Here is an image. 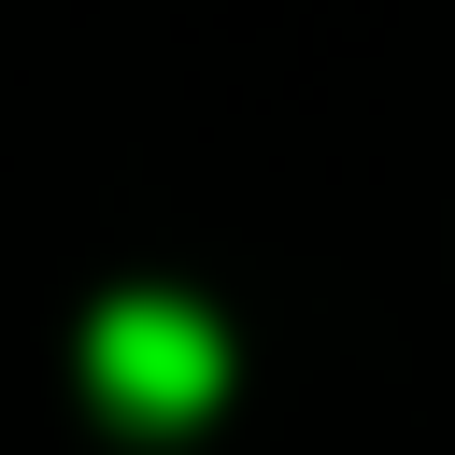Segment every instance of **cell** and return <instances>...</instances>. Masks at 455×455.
I'll use <instances>...</instances> for the list:
<instances>
[{
    "instance_id": "6da1fadb",
    "label": "cell",
    "mask_w": 455,
    "mask_h": 455,
    "mask_svg": "<svg viewBox=\"0 0 455 455\" xmlns=\"http://www.w3.org/2000/svg\"><path fill=\"white\" fill-rule=\"evenodd\" d=\"M85 384H100L114 427H199V412L228 398V341H213L199 299H156V284H142V299H100Z\"/></svg>"
}]
</instances>
